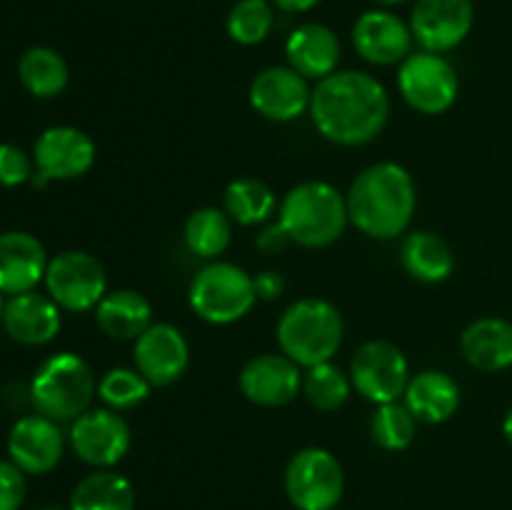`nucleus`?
<instances>
[{"label": "nucleus", "instance_id": "obj_1", "mask_svg": "<svg viewBox=\"0 0 512 510\" xmlns=\"http://www.w3.org/2000/svg\"><path fill=\"white\" fill-rule=\"evenodd\" d=\"M390 98L378 78L360 70H335L310 95V118L330 143L355 148L383 133Z\"/></svg>", "mask_w": 512, "mask_h": 510}, {"label": "nucleus", "instance_id": "obj_2", "mask_svg": "<svg viewBox=\"0 0 512 510\" xmlns=\"http://www.w3.org/2000/svg\"><path fill=\"white\" fill-rule=\"evenodd\" d=\"M345 203L350 223L360 233L375 240H393L408 230L418 205V190L403 165L375 163L353 180Z\"/></svg>", "mask_w": 512, "mask_h": 510}, {"label": "nucleus", "instance_id": "obj_3", "mask_svg": "<svg viewBox=\"0 0 512 510\" xmlns=\"http://www.w3.org/2000/svg\"><path fill=\"white\" fill-rule=\"evenodd\" d=\"M278 215L290 240L303 248H328L350 223L343 193L323 180H305L290 188Z\"/></svg>", "mask_w": 512, "mask_h": 510}, {"label": "nucleus", "instance_id": "obj_4", "mask_svg": "<svg viewBox=\"0 0 512 510\" xmlns=\"http://www.w3.org/2000/svg\"><path fill=\"white\" fill-rule=\"evenodd\" d=\"M343 315L323 298H303L278 320V343L283 355L303 368L328 363L343 345Z\"/></svg>", "mask_w": 512, "mask_h": 510}, {"label": "nucleus", "instance_id": "obj_5", "mask_svg": "<svg viewBox=\"0 0 512 510\" xmlns=\"http://www.w3.org/2000/svg\"><path fill=\"white\" fill-rule=\"evenodd\" d=\"M98 390L90 365L78 353L48 355L30 380V403L55 423H73L90 410Z\"/></svg>", "mask_w": 512, "mask_h": 510}, {"label": "nucleus", "instance_id": "obj_6", "mask_svg": "<svg viewBox=\"0 0 512 510\" xmlns=\"http://www.w3.org/2000/svg\"><path fill=\"white\" fill-rule=\"evenodd\" d=\"M188 300L193 313L205 323L230 325L253 310L258 295H255L253 275L235 263L215 260L198 270L190 283Z\"/></svg>", "mask_w": 512, "mask_h": 510}, {"label": "nucleus", "instance_id": "obj_7", "mask_svg": "<svg viewBox=\"0 0 512 510\" xmlns=\"http://www.w3.org/2000/svg\"><path fill=\"white\" fill-rule=\"evenodd\" d=\"M343 490V465L325 448L298 450L285 468V493L298 510L338 508Z\"/></svg>", "mask_w": 512, "mask_h": 510}, {"label": "nucleus", "instance_id": "obj_8", "mask_svg": "<svg viewBox=\"0 0 512 510\" xmlns=\"http://www.w3.org/2000/svg\"><path fill=\"white\" fill-rule=\"evenodd\" d=\"M45 290L68 313H85L108 293V278L98 258L85 250H63L50 258L45 270Z\"/></svg>", "mask_w": 512, "mask_h": 510}, {"label": "nucleus", "instance_id": "obj_9", "mask_svg": "<svg viewBox=\"0 0 512 510\" xmlns=\"http://www.w3.org/2000/svg\"><path fill=\"white\" fill-rule=\"evenodd\" d=\"M398 88L405 103L423 115H440L458 100V73L440 53L418 50L400 63Z\"/></svg>", "mask_w": 512, "mask_h": 510}, {"label": "nucleus", "instance_id": "obj_10", "mask_svg": "<svg viewBox=\"0 0 512 510\" xmlns=\"http://www.w3.org/2000/svg\"><path fill=\"white\" fill-rule=\"evenodd\" d=\"M350 383L370 403H393L410 383L408 358L388 340H368L350 360Z\"/></svg>", "mask_w": 512, "mask_h": 510}, {"label": "nucleus", "instance_id": "obj_11", "mask_svg": "<svg viewBox=\"0 0 512 510\" xmlns=\"http://www.w3.org/2000/svg\"><path fill=\"white\" fill-rule=\"evenodd\" d=\"M70 448L83 463L105 470L118 465L130 450V425L113 408L85 410L70 425Z\"/></svg>", "mask_w": 512, "mask_h": 510}, {"label": "nucleus", "instance_id": "obj_12", "mask_svg": "<svg viewBox=\"0 0 512 510\" xmlns=\"http://www.w3.org/2000/svg\"><path fill=\"white\" fill-rule=\"evenodd\" d=\"M35 173L50 180H75L95 163V143L75 125H50L33 145Z\"/></svg>", "mask_w": 512, "mask_h": 510}, {"label": "nucleus", "instance_id": "obj_13", "mask_svg": "<svg viewBox=\"0 0 512 510\" xmlns=\"http://www.w3.org/2000/svg\"><path fill=\"white\" fill-rule=\"evenodd\" d=\"M473 20V0H415L410 30L420 48L443 55L468 38Z\"/></svg>", "mask_w": 512, "mask_h": 510}, {"label": "nucleus", "instance_id": "obj_14", "mask_svg": "<svg viewBox=\"0 0 512 510\" xmlns=\"http://www.w3.org/2000/svg\"><path fill=\"white\" fill-rule=\"evenodd\" d=\"M133 358L135 370L153 388H163L183 378L190 363V348L185 335L175 325L153 323L135 340Z\"/></svg>", "mask_w": 512, "mask_h": 510}, {"label": "nucleus", "instance_id": "obj_15", "mask_svg": "<svg viewBox=\"0 0 512 510\" xmlns=\"http://www.w3.org/2000/svg\"><path fill=\"white\" fill-rule=\"evenodd\" d=\"M63 450L65 438L58 423L40 413L15 420L8 433V460L25 475H45L58 468Z\"/></svg>", "mask_w": 512, "mask_h": 510}, {"label": "nucleus", "instance_id": "obj_16", "mask_svg": "<svg viewBox=\"0 0 512 510\" xmlns=\"http://www.w3.org/2000/svg\"><path fill=\"white\" fill-rule=\"evenodd\" d=\"M240 393L263 408H280L295 400L303 388L300 365L288 355L263 353L250 358L240 370Z\"/></svg>", "mask_w": 512, "mask_h": 510}, {"label": "nucleus", "instance_id": "obj_17", "mask_svg": "<svg viewBox=\"0 0 512 510\" xmlns=\"http://www.w3.org/2000/svg\"><path fill=\"white\" fill-rule=\"evenodd\" d=\"M308 78L283 65H273L258 73L250 83V105L258 110L263 118L275 120V123H288V120L300 118L305 110H310Z\"/></svg>", "mask_w": 512, "mask_h": 510}, {"label": "nucleus", "instance_id": "obj_18", "mask_svg": "<svg viewBox=\"0 0 512 510\" xmlns=\"http://www.w3.org/2000/svg\"><path fill=\"white\" fill-rule=\"evenodd\" d=\"M413 30L390 10H368L353 28V45L373 65L403 63L413 53Z\"/></svg>", "mask_w": 512, "mask_h": 510}, {"label": "nucleus", "instance_id": "obj_19", "mask_svg": "<svg viewBox=\"0 0 512 510\" xmlns=\"http://www.w3.org/2000/svg\"><path fill=\"white\" fill-rule=\"evenodd\" d=\"M48 253L35 235L25 230L0 233V293L20 295L38 288L48 270Z\"/></svg>", "mask_w": 512, "mask_h": 510}, {"label": "nucleus", "instance_id": "obj_20", "mask_svg": "<svg viewBox=\"0 0 512 510\" xmlns=\"http://www.w3.org/2000/svg\"><path fill=\"white\" fill-rule=\"evenodd\" d=\"M60 325V305L50 295L28 290L5 300L3 328L15 343L45 345L60 333Z\"/></svg>", "mask_w": 512, "mask_h": 510}, {"label": "nucleus", "instance_id": "obj_21", "mask_svg": "<svg viewBox=\"0 0 512 510\" xmlns=\"http://www.w3.org/2000/svg\"><path fill=\"white\" fill-rule=\"evenodd\" d=\"M285 58L290 68L303 78L323 80L335 73L340 63V40L328 25L305 23L290 33L285 43Z\"/></svg>", "mask_w": 512, "mask_h": 510}, {"label": "nucleus", "instance_id": "obj_22", "mask_svg": "<svg viewBox=\"0 0 512 510\" xmlns=\"http://www.w3.org/2000/svg\"><path fill=\"white\" fill-rule=\"evenodd\" d=\"M405 408L418 423H445L460 408V388L443 370H423L405 388Z\"/></svg>", "mask_w": 512, "mask_h": 510}, {"label": "nucleus", "instance_id": "obj_23", "mask_svg": "<svg viewBox=\"0 0 512 510\" xmlns=\"http://www.w3.org/2000/svg\"><path fill=\"white\" fill-rule=\"evenodd\" d=\"M460 353L473 368L498 373L512 365V323L503 318H480L460 335Z\"/></svg>", "mask_w": 512, "mask_h": 510}, {"label": "nucleus", "instance_id": "obj_24", "mask_svg": "<svg viewBox=\"0 0 512 510\" xmlns=\"http://www.w3.org/2000/svg\"><path fill=\"white\" fill-rule=\"evenodd\" d=\"M95 323L108 338L138 340L153 325V305L138 290H113L95 305Z\"/></svg>", "mask_w": 512, "mask_h": 510}, {"label": "nucleus", "instance_id": "obj_25", "mask_svg": "<svg viewBox=\"0 0 512 510\" xmlns=\"http://www.w3.org/2000/svg\"><path fill=\"white\" fill-rule=\"evenodd\" d=\"M400 265L420 283H443L453 275L455 255L448 240L430 230H415L400 245Z\"/></svg>", "mask_w": 512, "mask_h": 510}, {"label": "nucleus", "instance_id": "obj_26", "mask_svg": "<svg viewBox=\"0 0 512 510\" xmlns=\"http://www.w3.org/2000/svg\"><path fill=\"white\" fill-rule=\"evenodd\" d=\"M70 510H135V488L115 470L85 475L70 493Z\"/></svg>", "mask_w": 512, "mask_h": 510}, {"label": "nucleus", "instance_id": "obj_27", "mask_svg": "<svg viewBox=\"0 0 512 510\" xmlns=\"http://www.w3.org/2000/svg\"><path fill=\"white\" fill-rule=\"evenodd\" d=\"M18 78L30 95L40 100L58 98L68 88L70 70L63 55L48 45H33L18 60Z\"/></svg>", "mask_w": 512, "mask_h": 510}, {"label": "nucleus", "instance_id": "obj_28", "mask_svg": "<svg viewBox=\"0 0 512 510\" xmlns=\"http://www.w3.org/2000/svg\"><path fill=\"white\" fill-rule=\"evenodd\" d=\"M233 238V220L220 208H198L188 215L183 228L185 248L203 260L225 253Z\"/></svg>", "mask_w": 512, "mask_h": 510}, {"label": "nucleus", "instance_id": "obj_29", "mask_svg": "<svg viewBox=\"0 0 512 510\" xmlns=\"http://www.w3.org/2000/svg\"><path fill=\"white\" fill-rule=\"evenodd\" d=\"M275 193L258 178H238L225 188L223 210L238 225H260L275 213Z\"/></svg>", "mask_w": 512, "mask_h": 510}, {"label": "nucleus", "instance_id": "obj_30", "mask_svg": "<svg viewBox=\"0 0 512 510\" xmlns=\"http://www.w3.org/2000/svg\"><path fill=\"white\" fill-rule=\"evenodd\" d=\"M350 390H353V383L343 373V368H338L333 360L313 365V368H308V373L303 378L305 398H308V403L313 408L323 410V413L343 408L345 400L350 398Z\"/></svg>", "mask_w": 512, "mask_h": 510}, {"label": "nucleus", "instance_id": "obj_31", "mask_svg": "<svg viewBox=\"0 0 512 510\" xmlns=\"http://www.w3.org/2000/svg\"><path fill=\"white\" fill-rule=\"evenodd\" d=\"M228 35L238 45H258L275 25L270 0H238L228 13Z\"/></svg>", "mask_w": 512, "mask_h": 510}, {"label": "nucleus", "instance_id": "obj_32", "mask_svg": "<svg viewBox=\"0 0 512 510\" xmlns=\"http://www.w3.org/2000/svg\"><path fill=\"white\" fill-rule=\"evenodd\" d=\"M415 415L405 408V403H383L375 408L370 418V435L383 450H405L415 440Z\"/></svg>", "mask_w": 512, "mask_h": 510}, {"label": "nucleus", "instance_id": "obj_33", "mask_svg": "<svg viewBox=\"0 0 512 510\" xmlns=\"http://www.w3.org/2000/svg\"><path fill=\"white\" fill-rule=\"evenodd\" d=\"M153 385L138 373V370L130 368H113L100 378L98 383V395L103 398V403L113 410H130L138 408L140 403H145L150 395Z\"/></svg>", "mask_w": 512, "mask_h": 510}, {"label": "nucleus", "instance_id": "obj_34", "mask_svg": "<svg viewBox=\"0 0 512 510\" xmlns=\"http://www.w3.org/2000/svg\"><path fill=\"white\" fill-rule=\"evenodd\" d=\"M35 175L33 155L15 143H0V188H20Z\"/></svg>", "mask_w": 512, "mask_h": 510}, {"label": "nucleus", "instance_id": "obj_35", "mask_svg": "<svg viewBox=\"0 0 512 510\" xmlns=\"http://www.w3.org/2000/svg\"><path fill=\"white\" fill-rule=\"evenodd\" d=\"M28 495L25 473L10 460H0V510H20Z\"/></svg>", "mask_w": 512, "mask_h": 510}, {"label": "nucleus", "instance_id": "obj_36", "mask_svg": "<svg viewBox=\"0 0 512 510\" xmlns=\"http://www.w3.org/2000/svg\"><path fill=\"white\" fill-rule=\"evenodd\" d=\"M253 285L258 300H275L285 293V278L278 270H263V273L253 275Z\"/></svg>", "mask_w": 512, "mask_h": 510}, {"label": "nucleus", "instance_id": "obj_37", "mask_svg": "<svg viewBox=\"0 0 512 510\" xmlns=\"http://www.w3.org/2000/svg\"><path fill=\"white\" fill-rule=\"evenodd\" d=\"M255 243H258V248L263 250V253L273 255V253H278V250H283L288 243H293V240H290L288 230H285L278 220V223H273V225H268V228L260 230V235Z\"/></svg>", "mask_w": 512, "mask_h": 510}, {"label": "nucleus", "instance_id": "obj_38", "mask_svg": "<svg viewBox=\"0 0 512 510\" xmlns=\"http://www.w3.org/2000/svg\"><path fill=\"white\" fill-rule=\"evenodd\" d=\"M270 3L278 5L285 13H308V10H313L320 0H270Z\"/></svg>", "mask_w": 512, "mask_h": 510}, {"label": "nucleus", "instance_id": "obj_39", "mask_svg": "<svg viewBox=\"0 0 512 510\" xmlns=\"http://www.w3.org/2000/svg\"><path fill=\"white\" fill-rule=\"evenodd\" d=\"M503 433H505V438H508V443L512 445V408L508 410V415H505V420H503Z\"/></svg>", "mask_w": 512, "mask_h": 510}, {"label": "nucleus", "instance_id": "obj_40", "mask_svg": "<svg viewBox=\"0 0 512 510\" xmlns=\"http://www.w3.org/2000/svg\"><path fill=\"white\" fill-rule=\"evenodd\" d=\"M5 300H8V298H5V295H3V293H0V325H3V313H5Z\"/></svg>", "mask_w": 512, "mask_h": 510}, {"label": "nucleus", "instance_id": "obj_41", "mask_svg": "<svg viewBox=\"0 0 512 510\" xmlns=\"http://www.w3.org/2000/svg\"><path fill=\"white\" fill-rule=\"evenodd\" d=\"M375 3H383V5H400V3H405V0H375Z\"/></svg>", "mask_w": 512, "mask_h": 510}, {"label": "nucleus", "instance_id": "obj_42", "mask_svg": "<svg viewBox=\"0 0 512 510\" xmlns=\"http://www.w3.org/2000/svg\"><path fill=\"white\" fill-rule=\"evenodd\" d=\"M40 510H70V508H60V505H45V508Z\"/></svg>", "mask_w": 512, "mask_h": 510}, {"label": "nucleus", "instance_id": "obj_43", "mask_svg": "<svg viewBox=\"0 0 512 510\" xmlns=\"http://www.w3.org/2000/svg\"><path fill=\"white\" fill-rule=\"evenodd\" d=\"M333 510H338V508H333Z\"/></svg>", "mask_w": 512, "mask_h": 510}]
</instances>
